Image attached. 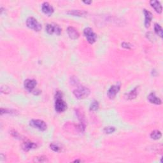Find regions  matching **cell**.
Returning <instances> with one entry per match:
<instances>
[{
    "mask_svg": "<svg viewBox=\"0 0 163 163\" xmlns=\"http://www.w3.org/2000/svg\"><path fill=\"white\" fill-rule=\"evenodd\" d=\"M55 110L57 112L61 113L66 110L67 104L63 99V93L61 91H57L55 95Z\"/></svg>",
    "mask_w": 163,
    "mask_h": 163,
    "instance_id": "obj_1",
    "label": "cell"
},
{
    "mask_svg": "<svg viewBox=\"0 0 163 163\" xmlns=\"http://www.w3.org/2000/svg\"><path fill=\"white\" fill-rule=\"evenodd\" d=\"M73 93L77 99L82 100L85 98V97H87L91 94V91L86 87L80 86L77 89H75Z\"/></svg>",
    "mask_w": 163,
    "mask_h": 163,
    "instance_id": "obj_2",
    "label": "cell"
},
{
    "mask_svg": "<svg viewBox=\"0 0 163 163\" xmlns=\"http://www.w3.org/2000/svg\"><path fill=\"white\" fill-rule=\"evenodd\" d=\"M26 25L31 30L35 31H40L42 30V24L37 20L32 17H28L26 20Z\"/></svg>",
    "mask_w": 163,
    "mask_h": 163,
    "instance_id": "obj_3",
    "label": "cell"
},
{
    "mask_svg": "<svg viewBox=\"0 0 163 163\" xmlns=\"http://www.w3.org/2000/svg\"><path fill=\"white\" fill-rule=\"evenodd\" d=\"M84 34L86 38L87 42L91 43L93 44L94 43L96 42L97 39V35L93 31L91 27H86L85 28L84 30Z\"/></svg>",
    "mask_w": 163,
    "mask_h": 163,
    "instance_id": "obj_4",
    "label": "cell"
},
{
    "mask_svg": "<svg viewBox=\"0 0 163 163\" xmlns=\"http://www.w3.org/2000/svg\"><path fill=\"white\" fill-rule=\"evenodd\" d=\"M30 125L33 128L37 129L41 131H45L47 128V125L45 122L42 120L40 119H32L30 122Z\"/></svg>",
    "mask_w": 163,
    "mask_h": 163,
    "instance_id": "obj_5",
    "label": "cell"
},
{
    "mask_svg": "<svg viewBox=\"0 0 163 163\" xmlns=\"http://www.w3.org/2000/svg\"><path fill=\"white\" fill-rule=\"evenodd\" d=\"M45 30L48 34L53 35L56 34L57 35H60L62 30L59 26L54 24H48L45 27Z\"/></svg>",
    "mask_w": 163,
    "mask_h": 163,
    "instance_id": "obj_6",
    "label": "cell"
},
{
    "mask_svg": "<svg viewBox=\"0 0 163 163\" xmlns=\"http://www.w3.org/2000/svg\"><path fill=\"white\" fill-rule=\"evenodd\" d=\"M120 89V84H117L115 85H113L108 89L107 92V96L110 99L113 100L115 97L116 95L119 92Z\"/></svg>",
    "mask_w": 163,
    "mask_h": 163,
    "instance_id": "obj_7",
    "label": "cell"
},
{
    "mask_svg": "<svg viewBox=\"0 0 163 163\" xmlns=\"http://www.w3.org/2000/svg\"><path fill=\"white\" fill-rule=\"evenodd\" d=\"M37 85V82L35 80L33 79H26L24 82V86L27 91L32 92L35 87Z\"/></svg>",
    "mask_w": 163,
    "mask_h": 163,
    "instance_id": "obj_8",
    "label": "cell"
},
{
    "mask_svg": "<svg viewBox=\"0 0 163 163\" xmlns=\"http://www.w3.org/2000/svg\"><path fill=\"white\" fill-rule=\"evenodd\" d=\"M42 10L45 14L48 16L52 15L54 11V8H53L52 6H51L48 2H44L42 4Z\"/></svg>",
    "mask_w": 163,
    "mask_h": 163,
    "instance_id": "obj_9",
    "label": "cell"
},
{
    "mask_svg": "<svg viewBox=\"0 0 163 163\" xmlns=\"http://www.w3.org/2000/svg\"><path fill=\"white\" fill-rule=\"evenodd\" d=\"M67 32L69 37L72 40H76L77 38H79L80 36L78 31H77L75 27H73L72 26H69L68 27Z\"/></svg>",
    "mask_w": 163,
    "mask_h": 163,
    "instance_id": "obj_10",
    "label": "cell"
},
{
    "mask_svg": "<svg viewBox=\"0 0 163 163\" xmlns=\"http://www.w3.org/2000/svg\"><path fill=\"white\" fill-rule=\"evenodd\" d=\"M144 13L145 15V27L148 28L149 27L150 23L152 22V17H153L152 14L150 11L146 9L144 10Z\"/></svg>",
    "mask_w": 163,
    "mask_h": 163,
    "instance_id": "obj_11",
    "label": "cell"
},
{
    "mask_svg": "<svg viewBox=\"0 0 163 163\" xmlns=\"http://www.w3.org/2000/svg\"><path fill=\"white\" fill-rule=\"evenodd\" d=\"M36 146H37V145L34 142H32L31 141H26L22 144V149L24 152H28L30 150L36 149Z\"/></svg>",
    "mask_w": 163,
    "mask_h": 163,
    "instance_id": "obj_12",
    "label": "cell"
},
{
    "mask_svg": "<svg viewBox=\"0 0 163 163\" xmlns=\"http://www.w3.org/2000/svg\"><path fill=\"white\" fill-rule=\"evenodd\" d=\"M147 98L150 103H151L152 104L159 105L162 103L161 100L159 98V97H158L154 92H151L150 94H149Z\"/></svg>",
    "mask_w": 163,
    "mask_h": 163,
    "instance_id": "obj_13",
    "label": "cell"
},
{
    "mask_svg": "<svg viewBox=\"0 0 163 163\" xmlns=\"http://www.w3.org/2000/svg\"><path fill=\"white\" fill-rule=\"evenodd\" d=\"M150 4L153 9L156 10V12L158 14H161L162 9V5L160 3L159 1H156V0H152V1H150Z\"/></svg>",
    "mask_w": 163,
    "mask_h": 163,
    "instance_id": "obj_14",
    "label": "cell"
},
{
    "mask_svg": "<svg viewBox=\"0 0 163 163\" xmlns=\"http://www.w3.org/2000/svg\"><path fill=\"white\" fill-rule=\"evenodd\" d=\"M66 13L69 15H71L73 16H78V17H84L87 15V12L83 10H71L68 11Z\"/></svg>",
    "mask_w": 163,
    "mask_h": 163,
    "instance_id": "obj_15",
    "label": "cell"
},
{
    "mask_svg": "<svg viewBox=\"0 0 163 163\" xmlns=\"http://www.w3.org/2000/svg\"><path fill=\"white\" fill-rule=\"evenodd\" d=\"M138 87H136L134 89H133L131 91H130L129 93L126 94V99L129 100H132L134 98H136L138 95Z\"/></svg>",
    "mask_w": 163,
    "mask_h": 163,
    "instance_id": "obj_16",
    "label": "cell"
},
{
    "mask_svg": "<svg viewBox=\"0 0 163 163\" xmlns=\"http://www.w3.org/2000/svg\"><path fill=\"white\" fill-rule=\"evenodd\" d=\"M150 137H151L152 139L157 140H159L160 138L162 137V133L160 131H158V130H155L153 131L151 134H150Z\"/></svg>",
    "mask_w": 163,
    "mask_h": 163,
    "instance_id": "obj_17",
    "label": "cell"
},
{
    "mask_svg": "<svg viewBox=\"0 0 163 163\" xmlns=\"http://www.w3.org/2000/svg\"><path fill=\"white\" fill-rule=\"evenodd\" d=\"M154 31L159 36H160L161 38L163 37V32H162V27L158 24H154Z\"/></svg>",
    "mask_w": 163,
    "mask_h": 163,
    "instance_id": "obj_18",
    "label": "cell"
},
{
    "mask_svg": "<svg viewBox=\"0 0 163 163\" xmlns=\"http://www.w3.org/2000/svg\"><path fill=\"white\" fill-rule=\"evenodd\" d=\"M99 108V103L97 101H93L90 105V110L92 112L97 111Z\"/></svg>",
    "mask_w": 163,
    "mask_h": 163,
    "instance_id": "obj_19",
    "label": "cell"
},
{
    "mask_svg": "<svg viewBox=\"0 0 163 163\" xmlns=\"http://www.w3.org/2000/svg\"><path fill=\"white\" fill-rule=\"evenodd\" d=\"M48 161V159L45 156H38L34 159V162H46Z\"/></svg>",
    "mask_w": 163,
    "mask_h": 163,
    "instance_id": "obj_20",
    "label": "cell"
},
{
    "mask_svg": "<svg viewBox=\"0 0 163 163\" xmlns=\"http://www.w3.org/2000/svg\"><path fill=\"white\" fill-rule=\"evenodd\" d=\"M50 147L53 150V151H54L56 152H59L61 150V149L60 146L58 144H54V143H52V144H51L50 145Z\"/></svg>",
    "mask_w": 163,
    "mask_h": 163,
    "instance_id": "obj_21",
    "label": "cell"
},
{
    "mask_svg": "<svg viewBox=\"0 0 163 163\" xmlns=\"http://www.w3.org/2000/svg\"><path fill=\"white\" fill-rule=\"evenodd\" d=\"M103 131L106 134H111L115 131V128L113 126H108L105 128Z\"/></svg>",
    "mask_w": 163,
    "mask_h": 163,
    "instance_id": "obj_22",
    "label": "cell"
},
{
    "mask_svg": "<svg viewBox=\"0 0 163 163\" xmlns=\"http://www.w3.org/2000/svg\"><path fill=\"white\" fill-rule=\"evenodd\" d=\"M17 112L15 110H9V109H4L1 108V115H3L4 113H9V114H16Z\"/></svg>",
    "mask_w": 163,
    "mask_h": 163,
    "instance_id": "obj_23",
    "label": "cell"
},
{
    "mask_svg": "<svg viewBox=\"0 0 163 163\" xmlns=\"http://www.w3.org/2000/svg\"><path fill=\"white\" fill-rule=\"evenodd\" d=\"M122 47L125 48H127V49H130V48H131L132 45L129 43L123 42L122 43Z\"/></svg>",
    "mask_w": 163,
    "mask_h": 163,
    "instance_id": "obj_24",
    "label": "cell"
},
{
    "mask_svg": "<svg viewBox=\"0 0 163 163\" xmlns=\"http://www.w3.org/2000/svg\"><path fill=\"white\" fill-rule=\"evenodd\" d=\"M76 81H77V79L76 78V77L72 76L71 78V83L73 85L78 84V82H76Z\"/></svg>",
    "mask_w": 163,
    "mask_h": 163,
    "instance_id": "obj_25",
    "label": "cell"
},
{
    "mask_svg": "<svg viewBox=\"0 0 163 163\" xmlns=\"http://www.w3.org/2000/svg\"><path fill=\"white\" fill-rule=\"evenodd\" d=\"M83 2L85 4H88V5H90V4L92 3L91 1H84Z\"/></svg>",
    "mask_w": 163,
    "mask_h": 163,
    "instance_id": "obj_26",
    "label": "cell"
},
{
    "mask_svg": "<svg viewBox=\"0 0 163 163\" xmlns=\"http://www.w3.org/2000/svg\"><path fill=\"white\" fill-rule=\"evenodd\" d=\"M34 92H40V91H35ZM38 93L40 94V92H38ZM34 94H36V95H38V94H37V93H36V92H35V93H34Z\"/></svg>",
    "mask_w": 163,
    "mask_h": 163,
    "instance_id": "obj_27",
    "label": "cell"
},
{
    "mask_svg": "<svg viewBox=\"0 0 163 163\" xmlns=\"http://www.w3.org/2000/svg\"><path fill=\"white\" fill-rule=\"evenodd\" d=\"M74 162H81V161H80V160H75V161H74Z\"/></svg>",
    "mask_w": 163,
    "mask_h": 163,
    "instance_id": "obj_28",
    "label": "cell"
}]
</instances>
